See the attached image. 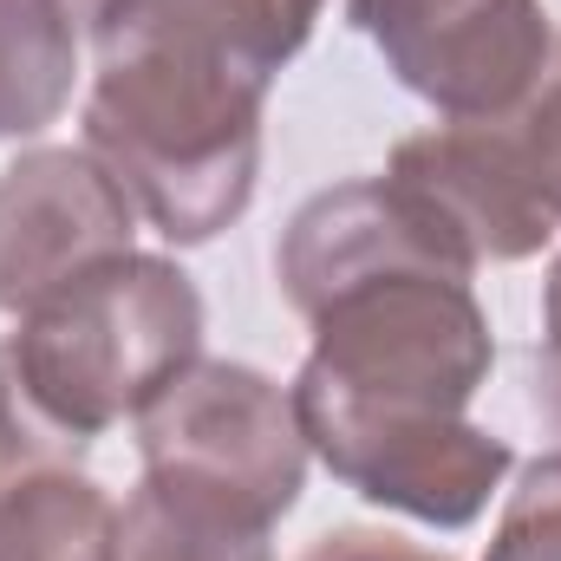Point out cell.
Wrapping results in <instances>:
<instances>
[{
	"mask_svg": "<svg viewBox=\"0 0 561 561\" xmlns=\"http://www.w3.org/2000/svg\"><path fill=\"white\" fill-rule=\"evenodd\" d=\"M483 561H561V450L516 477Z\"/></svg>",
	"mask_w": 561,
	"mask_h": 561,
	"instance_id": "7c38bea8",
	"label": "cell"
},
{
	"mask_svg": "<svg viewBox=\"0 0 561 561\" xmlns=\"http://www.w3.org/2000/svg\"><path fill=\"white\" fill-rule=\"evenodd\" d=\"M118 503L79 470L46 463L0 483V561H112Z\"/></svg>",
	"mask_w": 561,
	"mask_h": 561,
	"instance_id": "ba28073f",
	"label": "cell"
},
{
	"mask_svg": "<svg viewBox=\"0 0 561 561\" xmlns=\"http://www.w3.org/2000/svg\"><path fill=\"white\" fill-rule=\"evenodd\" d=\"M138 457L144 477L216 496L268 529L307 483L294 392L242 359H196L176 386H163L138 412Z\"/></svg>",
	"mask_w": 561,
	"mask_h": 561,
	"instance_id": "3957f363",
	"label": "cell"
},
{
	"mask_svg": "<svg viewBox=\"0 0 561 561\" xmlns=\"http://www.w3.org/2000/svg\"><path fill=\"white\" fill-rule=\"evenodd\" d=\"M496 131L510 144V163H516L529 203L561 236V39L549 53V66H542V79L523 92V105L510 118H496Z\"/></svg>",
	"mask_w": 561,
	"mask_h": 561,
	"instance_id": "8fae6325",
	"label": "cell"
},
{
	"mask_svg": "<svg viewBox=\"0 0 561 561\" xmlns=\"http://www.w3.org/2000/svg\"><path fill=\"white\" fill-rule=\"evenodd\" d=\"M85 26L59 0H0V138H39L72 105Z\"/></svg>",
	"mask_w": 561,
	"mask_h": 561,
	"instance_id": "30bf717a",
	"label": "cell"
},
{
	"mask_svg": "<svg viewBox=\"0 0 561 561\" xmlns=\"http://www.w3.org/2000/svg\"><path fill=\"white\" fill-rule=\"evenodd\" d=\"M346 20L444 125L510 118L556 53L542 0H346Z\"/></svg>",
	"mask_w": 561,
	"mask_h": 561,
	"instance_id": "277c9868",
	"label": "cell"
},
{
	"mask_svg": "<svg viewBox=\"0 0 561 561\" xmlns=\"http://www.w3.org/2000/svg\"><path fill=\"white\" fill-rule=\"evenodd\" d=\"M85 150L125 183L170 249H203L249 216L262 176V105L275 72L170 33L92 39Z\"/></svg>",
	"mask_w": 561,
	"mask_h": 561,
	"instance_id": "6da1fadb",
	"label": "cell"
},
{
	"mask_svg": "<svg viewBox=\"0 0 561 561\" xmlns=\"http://www.w3.org/2000/svg\"><path fill=\"white\" fill-rule=\"evenodd\" d=\"M7 353L33 405L92 444L203 359V294L170 255L131 249L20 313Z\"/></svg>",
	"mask_w": 561,
	"mask_h": 561,
	"instance_id": "7a4b0ae2",
	"label": "cell"
},
{
	"mask_svg": "<svg viewBox=\"0 0 561 561\" xmlns=\"http://www.w3.org/2000/svg\"><path fill=\"white\" fill-rule=\"evenodd\" d=\"M294 419L307 450L353 496L431 529H470L516 470V450L470 419H386L313 392H294Z\"/></svg>",
	"mask_w": 561,
	"mask_h": 561,
	"instance_id": "5b68a950",
	"label": "cell"
},
{
	"mask_svg": "<svg viewBox=\"0 0 561 561\" xmlns=\"http://www.w3.org/2000/svg\"><path fill=\"white\" fill-rule=\"evenodd\" d=\"M138 222V203L92 150H20L0 170V313L20 320L85 268L131 255Z\"/></svg>",
	"mask_w": 561,
	"mask_h": 561,
	"instance_id": "8992f818",
	"label": "cell"
},
{
	"mask_svg": "<svg viewBox=\"0 0 561 561\" xmlns=\"http://www.w3.org/2000/svg\"><path fill=\"white\" fill-rule=\"evenodd\" d=\"M112 561H275V529L216 496L138 477V490L118 510Z\"/></svg>",
	"mask_w": 561,
	"mask_h": 561,
	"instance_id": "9c48e42d",
	"label": "cell"
},
{
	"mask_svg": "<svg viewBox=\"0 0 561 561\" xmlns=\"http://www.w3.org/2000/svg\"><path fill=\"white\" fill-rule=\"evenodd\" d=\"M386 176L419 203L424 216L450 236V249L483 268V262H529L556 242L542 209L529 203L510 144L496 118L483 125H431L419 138L392 144Z\"/></svg>",
	"mask_w": 561,
	"mask_h": 561,
	"instance_id": "52a82bcc",
	"label": "cell"
},
{
	"mask_svg": "<svg viewBox=\"0 0 561 561\" xmlns=\"http://www.w3.org/2000/svg\"><path fill=\"white\" fill-rule=\"evenodd\" d=\"M294 561H450V556H444V549H424V542H405V536H392V529L346 523V529L313 536Z\"/></svg>",
	"mask_w": 561,
	"mask_h": 561,
	"instance_id": "5bb4252c",
	"label": "cell"
},
{
	"mask_svg": "<svg viewBox=\"0 0 561 561\" xmlns=\"http://www.w3.org/2000/svg\"><path fill=\"white\" fill-rule=\"evenodd\" d=\"M536 405L561 431V255L542 280V346H536Z\"/></svg>",
	"mask_w": 561,
	"mask_h": 561,
	"instance_id": "9a60e30c",
	"label": "cell"
},
{
	"mask_svg": "<svg viewBox=\"0 0 561 561\" xmlns=\"http://www.w3.org/2000/svg\"><path fill=\"white\" fill-rule=\"evenodd\" d=\"M59 7H66V13H72V20H79L85 33H92V20L105 13V0H59Z\"/></svg>",
	"mask_w": 561,
	"mask_h": 561,
	"instance_id": "2e32d148",
	"label": "cell"
},
{
	"mask_svg": "<svg viewBox=\"0 0 561 561\" xmlns=\"http://www.w3.org/2000/svg\"><path fill=\"white\" fill-rule=\"evenodd\" d=\"M85 444L66 437L59 424L33 405V392L20 386V366L0 340V483H13L20 470H46V463H79Z\"/></svg>",
	"mask_w": 561,
	"mask_h": 561,
	"instance_id": "4fadbf2b",
	"label": "cell"
}]
</instances>
